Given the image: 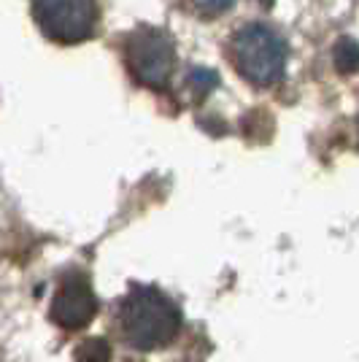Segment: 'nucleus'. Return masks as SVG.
Returning <instances> with one entry per match:
<instances>
[{
  "mask_svg": "<svg viewBox=\"0 0 359 362\" xmlns=\"http://www.w3.org/2000/svg\"><path fill=\"white\" fill-rule=\"evenodd\" d=\"M76 362H111V346L105 338H87L76 349Z\"/></svg>",
  "mask_w": 359,
  "mask_h": 362,
  "instance_id": "nucleus-7",
  "label": "nucleus"
},
{
  "mask_svg": "<svg viewBox=\"0 0 359 362\" xmlns=\"http://www.w3.org/2000/svg\"><path fill=\"white\" fill-rule=\"evenodd\" d=\"M122 338L133 349L154 351L167 346L181 330L179 305L154 287H133L119 308Z\"/></svg>",
  "mask_w": 359,
  "mask_h": 362,
  "instance_id": "nucleus-1",
  "label": "nucleus"
},
{
  "mask_svg": "<svg viewBox=\"0 0 359 362\" xmlns=\"http://www.w3.org/2000/svg\"><path fill=\"white\" fill-rule=\"evenodd\" d=\"M192 3H195V8L203 16H219V14H225L235 0H192Z\"/></svg>",
  "mask_w": 359,
  "mask_h": 362,
  "instance_id": "nucleus-9",
  "label": "nucleus"
},
{
  "mask_svg": "<svg viewBox=\"0 0 359 362\" xmlns=\"http://www.w3.org/2000/svg\"><path fill=\"white\" fill-rule=\"evenodd\" d=\"M187 81H189V87H192V92H195L197 98H206L219 84V76L213 74V71H208V68H195Z\"/></svg>",
  "mask_w": 359,
  "mask_h": 362,
  "instance_id": "nucleus-8",
  "label": "nucleus"
},
{
  "mask_svg": "<svg viewBox=\"0 0 359 362\" xmlns=\"http://www.w3.org/2000/svg\"><path fill=\"white\" fill-rule=\"evenodd\" d=\"M98 314V300L81 273H68L52 300V319L65 330H81Z\"/></svg>",
  "mask_w": 359,
  "mask_h": 362,
  "instance_id": "nucleus-5",
  "label": "nucleus"
},
{
  "mask_svg": "<svg viewBox=\"0 0 359 362\" xmlns=\"http://www.w3.org/2000/svg\"><path fill=\"white\" fill-rule=\"evenodd\" d=\"M233 57L240 76L257 87H273L284 78L286 44L265 25H243L233 38Z\"/></svg>",
  "mask_w": 359,
  "mask_h": 362,
  "instance_id": "nucleus-2",
  "label": "nucleus"
},
{
  "mask_svg": "<svg viewBox=\"0 0 359 362\" xmlns=\"http://www.w3.org/2000/svg\"><path fill=\"white\" fill-rule=\"evenodd\" d=\"M335 68H338V74L343 76H351L359 71V44L354 38H341L338 44H335Z\"/></svg>",
  "mask_w": 359,
  "mask_h": 362,
  "instance_id": "nucleus-6",
  "label": "nucleus"
},
{
  "mask_svg": "<svg viewBox=\"0 0 359 362\" xmlns=\"http://www.w3.org/2000/svg\"><path fill=\"white\" fill-rule=\"evenodd\" d=\"M35 19L49 38L78 44L98 25V0H35Z\"/></svg>",
  "mask_w": 359,
  "mask_h": 362,
  "instance_id": "nucleus-4",
  "label": "nucleus"
},
{
  "mask_svg": "<svg viewBox=\"0 0 359 362\" xmlns=\"http://www.w3.org/2000/svg\"><path fill=\"white\" fill-rule=\"evenodd\" d=\"M357 133H359V119H357Z\"/></svg>",
  "mask_w": 359,
  "mask_h": 362,
  "instance_id": "nucleus-10",
  "label": "nucleus"
},
{
  "mask_svg": "<svg viewBox=\"0 0 359 362\" xmlns=\"http://www.w3.org/2000/svg\"><path fill=\"white\" fill-rule=\"evenodd\" d=\"M124 57L135 81L149 90H163L176 68V46L160 28H138L124 41Z\"/></svg>",
  "mask_w": 359,
  "mask_h": 362,
  "instance_id": "nucleus-3",
  "label": "nucleus"
}]
</instances>
